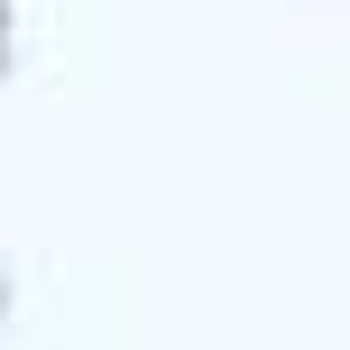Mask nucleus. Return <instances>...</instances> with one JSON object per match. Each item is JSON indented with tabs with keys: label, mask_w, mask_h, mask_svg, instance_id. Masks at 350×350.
Returning a JSON list of instances; mask_svg holds the SVG:
<instances>
[]
</instances>
